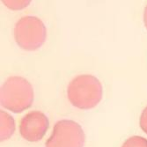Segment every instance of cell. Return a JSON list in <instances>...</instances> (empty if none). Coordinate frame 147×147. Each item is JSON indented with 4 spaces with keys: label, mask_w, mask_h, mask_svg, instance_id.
<instances>
[{
    "label": "cell",
    "mask_w": 147,
    "mask_h": 147,
    "mask_svg": "<svg viewBox=\"0 0 147 147\" xmlns=\"http://www.w3.org/2000/svg\"><path fill=\"white\" fill-rule=\"evenodd\" d=\"M4 4L11 10H20L24 6L28 5L29 1H4Z\"/></svg>",
    "instance_id": "8"
},
{
    "label": "cell",
    "mask_w": 147,
    "mask_h": 147,
    "mask_svg": "<svg viewBox=\"0 0 147 147\" xmlns=\"http://www.w3.org/2000/svg\"><path fill=\"white\" fill-rule=\"evenodd\" d=\"M103 89L100 80L92 75L82 74L75 77L67 87L69 101L79 109H91L102 99Z\"/></svg>",
    "instance_id": "1"
},
{
    "label": "cell",
    "mask_w": 147,
    "mask_h": 147,
    "mask_svg": "<svg viewBox=\"0 0 147 147\" xmlns=\"http://www.w3.org/2000/svg\"><path fill=\"white\" fill-rule=\"evenodd\" d=\"M1 140L9 139L15 131V122L9 114L1 110Z\"/></svg>",
    "instance_id": "6"
},
{
    "label": "cell",
    "mask_w": 147,
    "mask_h": 147,
    "mask_svg": "<svg viewBox=\"0 0 147 147\" xmlns=\"http://www.w3.org/2000/svg\"><path fill=\"white\" fill-rule=\"evenodd\" d=\"M122 147H147V139L139 136L131 137L123 143Z\"/></svg>",
    "instance_id": "7"
},
{
    "label": "cell",
    "mask_w": 147,
    "mask_h": 147,
    "mask_svg": "<svg viewBox=\"0 0 147 147\" xmlns=\"http://www.w3.org/2000/svg\"><path fill=\"white\" fill-rule=\"evenodd\" d=\"M46 37L45 25L35 16H24L15 25V41L25 50L33 51L41 48L46 41Z\"/></svg>",
    "instance_id": "3"
},
{
    "label": "cell",
    "mask_w": 147,
    "mask_h": 147,
    "mask_svg": "<svg viewBox=\"0 0 147 147\" xmlns=\"http://www.w3.org/2000/svg\"><path fill=\"white\" fill-rule=\"evenodd\" d=\"M49 119L41 111H31L24 115L20 123V132L24 139L28 142L41 140L49 128Z\"/></svg>",
    "instance_id": "5"
},
{
    "label": "cell",
    "mask_w": 147,
    "mask_h": 147,
    "mask_svg": "<svg viewBox=\"0 0 147 147\" xmlns=\"http://www.w3.org/2000/svg\"><path fill=\"white\" fill-rule=\"evenodd\" d=\"M144 22L145 28H147V6L145 7L144 11Z\"/></svg>",
    "instance_id": "10"
},
{
    "label": "cell",
    "mask_w": 147,
    "mask_h": 147,
    "mask_svg": "<svg viewBox=\"0 0 147 147\" xmlns=\"http://www.w3.org/2000/svg\"><path fill=\"white\" fill-rule=\"evenodd\" d=\"M34 102V89L26 78H8L1 86V105L13 113H21Z\"/></svg>",
    "instance_id": "2"
},
{
    "label": "cell",
    "mask_w": 147,
    "mask_h": 147,
    "mask_svg": "<svg viewBox=\"0 0 147 147\" xmlns=\"http://www.w3.org/2000/svg\"><path fill=\"white\" fill-rule=\"evenodd\" d=\"M85 133L78 123L71 120L58 121L45 147H84Z\"/></svg>",
    "instance_id": "4"
},
{
    "label": "cell",
    "mask_w": 147,
    "mask_h": 147,
    "mask_svg": "<svg viewBox=\"0 0 147 147\" xmlns=\"http://www.w3.org/2000/svg\"><path fill=\"white\" fill-rule=\"evenodd\" d=\"M139 124H140V127L143 129V131L147 134V107L143 110V112L141 114Z\"/></svg>",
    "instance_id": "9"
}]
</instances>
